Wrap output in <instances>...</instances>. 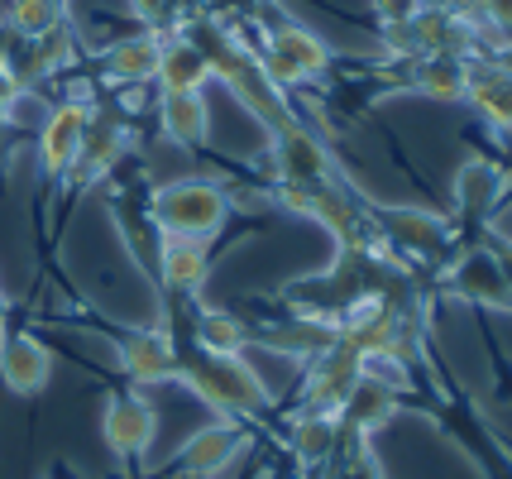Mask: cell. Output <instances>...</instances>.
<instances>
[{
  "instance_id": "1",
  "label": "cell",
  "mask_w": 512,
  "mask_h": 479,
  "mask_svg": "<svg viewBox=\"0 0 512 479\" xmlns=\"http://www.w3.org/2000/svg\"><path fill=\"white\" fill-rule=\"evenodd\" d=\"M178 384H187L216 417H235V422H259L268 412V388L259 369L245 355H182Z\"/></svg>"
},
{
  "instance_id": "2",
  "label": "cell",
  "mask_w": 512,
  "mask_h": 479,
  "mask_svg": "<svg viewBox=\"0 0 512 479\" xmlns=\"http://www.w3.org/2000/svg\"><path fill=\"white\" fill-rule=\"evenodd\" d=\"M235 211H230V192L211 178H173V183L154 187L149 197V221L158 235H192V240H216Z\"/></svg>"
},
{
  "instance_id": "3",
  "label": "cell",
  "mask_w": 512,
  "mask_h": 479,
  "mask_svg": "<svg viewBox=\"0 0 512 479\" xmlns=\"http://www.w3.org/2000/svg\"><path fill=\"white\" fill-rule=\"evenodd\" d=\"M254 58H259L264 77L283 96L297 92V87H312V82H326V72H331V48H326V39H321L316 29H307L302 20L273 24L264 34V48H259Z\"/></svg>"
},
{
  "instance_id": "4",
  "label": "cell",
  "mask_w": 512,
  "mask_h": 479,
  "mask_svg": "<svg viewBox=\"0 0 512 479\" xmlns=\"http://www.w3.org/2000/svg\"><path fill=\"white\" fill-rule=\"evenodd\" d=\"M158 436V408L139 393V388H115L101 403V441L125 470L144 465L149 446Z\"/></svg>"
},
{
  "instance_id": "5",
  "label": "cell",
  "mask_w": 512,
  "mask_h": 479,
  "mask_svg": "<svg viewBox=\"0 0 512 479\" xmlns=\"http://www.w3.org/2000/svg\"><path fill=\"white\" fill-rule=\"evenodd\" d=\"M402 393H407V379H402V369H393V360L364 365L359 384L350 388V398H345V408H340V427H350V432L374 441L402 412Z\"/></svg>"
},
{
  "instance_id": "6",
  "label": "cell",
  "mask_w": 512,
  "mask_h": 479,
  "mask_svg": "<svg viewBox=\"0 0 512 479\" xmlns=\"http://www.w3.org/2000/svg\"><path fill=\"white\" fill-rule=\"evenodd\" d=\"M364 374V355L350 350L345 341H335L331 350H321L312 365H302V388H297V412H326V417H340L350 388L359 384Z\"/></svg>"
},
{
  "instance_id": "7",
  "label": "cell",
  "mask_w": 512,
  "mask_h": 479,
  "mask_svg": "<svg viewBox=\"0 0 512 479\" xmlns=\"http://www.w3.org/2000/svg\"><path fill=\"white\" fill-rule=\"evenodd\" d=\"M249 441V422H235V417H211L206 427L182 441V451L173 456L168 475L173 479H216L230 470V460L245 451Z\"/></svg>"
},
{
  "instance_id": "8",
  "label": "cell",
  "mask_w": 512,
  "mask_h": 479,
  "mask_svg": "<svg viewBox=\"0 0 512 479\" xmlns=\"http://www.w3.org/2000/svg\"><path fill=\"white\" fill-rule=\"evenodd\" d=\"M115 355H120V369L134 388H158V384H178V369H182V350L168 331H125L115 336Z\"/></svg>"
},
{
  "instance_id": "9",
  "label": "cell",
  "mask_w": 512,
  "mask_h": 479,
  "mask_svg": "<svg viewBox=\"0 0 512 479\" xmlns=\"http://www.w3.org/2000/svg\"><path fill=\"white\" fill-rule=\"evenodd\" d=\"M374 230H379V240L407 254H446L455 245L450 221L426 206H374Z\"/></svg>"
},
{
  "instance_id": "10",
  "label": "cell",
  "mask_w": 512,
  "mask_h": 479,
  "mask_svg": "<svg viewBox=\"0 0 512 479\" xmlns=\"http://www.w3.org/2000/svg\"><path fill=\"white\" fill-rule=\"evenodd\" d=\"M87 125H91V106L87 101H63L44 115L39 125V163H44L48 178H67L77 168V154L87 144Z\"/></svg>"
},
{
  "instance_id": "11",
  "label": "cell",
  "mask_w": 512,
  "mask_h": 479,
  "mask_svg": "<svg viewBox=\"0 0 512 479\" xmlns=\"http://www.w3.org/2000/svg\"><path fill=\"white\" fill-rule=\"evenodd\" d=\"M469 63L474 58H455V53H417V58H398V68H388V77L402 92H422L436 96V101H465Z\"/></svg>"
},
{
  "instance_id": "12",
  "label": "cell",
  "mask_w": 512,
  "mask_h": 479,
  "mask_svg": "<svg viewBox=\"0 0 512 479\" xmlns=\"http://www.w3.org/2000/svg\"><path fill=\"white\" fill-rule=\"evenodd\" d=\"M335 341H340L335 321L307 317V312H288V317H278L273 326H259V331H254V345H264V350L283 355V360H297V365H312L316 355L331 350Z\"/></svg>"
},
{
  "instance_id": "13",
  "label": "cell",
  "mask_w": 512,
  "mask_h": 479,
  "mask_svg": "<svg viewBox=\"0 0 512 479\" xmlns=\"http://www.w3.org/2000/svg\"><path fill=\"white\" fill-rule=\"evenodd\" d=\"M53 379V350L34 331H5L0 336V384L20 398L44 393Z\"/></svg>"
},
{
  "instance_id": "14",
  "label": "cell",
  "mask_w": 512,
  "mask_h": 479,
  "mask_svg": "<svg viewBox=\"0 0 512 479\" xmlns=\"http://www.w3.org/2000/svg\"><path fill=\"white\" fill-rule=\"evenodd\" d=\"M158 274H163V288L173 297H192L206 288L211 278V240H192V235H163L158 245Z\"/></svg>"
},
{
  "instance_id": "15",
  "label": "cell",
  "mask_w": 512,
  "mask_h": 479,
  "mask_svg": "<svg viewBox=\"0 0 512 479\" xmlns=\"http://www.w3.org/2000/svg\"><path fill=\"white\" fill-rule=\"evenodd\" d=\"M465 101L474 106V115L512 135V77L493 58H474L469 63V87H465Z\"/></svg>"
},
{
  "instance_id": "16",
  "label": "cell",
  "mask_w": 512,
  "mask_h": 479,
  "mask_svg": "<svg viewBox=\"0 0 512 479\" xmlns=\"http://www.w3.org/2000/svg\"><path fill=\"white\" fill-rule=\"evenodd\" d=\"M158 58H163V34L144 29V34H130L101 53V72L106 82H120V87H144L158 77Z\"/></svg>"
},
{
  "instance_id": "17",
  "label": "cell",
  "mask_w": 512,
  "mask_h": 479,
  "mask_svg": "<svg viewBox=\"0 0 512 479\" xmlns=\"http://www.w3.org/2000/svg\"><path fill=\"white\" fill-rule=\"evenodd\" d=\"M455 293L493 307V312H512V278L503 274V264L493 254H465L455 264Z\"/></svg>"
},
{
  "instance_id": "18",
  "label": "cell",
  "mask_w": 512,
  "mask_h": 479,
  "mask_svg": "<svg viewBox=\"0 0 512 479\" xmlns=\"http://www.w3.org/2000/svg\"><path fill=\"white\" fill-rule=\"evenodd\" d=\"M158 92H206L216 77H211V63L187 34H173L163 39V58H158Z\"/></svg>"
},
{
  "instance_id": "19",
  "label": "cell",
  "mask_w": 512,
  "mask_h": 479,
  "mask_svg": "<svg viewBox=\"0 0 512 479\" xmlns=\"http://www.w3.org/2000/svg\"><path fill=\"white\" fill-rule=\"evenodd\" d=\"M158 125L182 149H201L211 135V106L206 92H163L158 96Z\"/></svg>"
},
{
  "instance_id": "20",
  "label": "cell",
  "mask_w": 512,
  "mask_h": 479,
  "mask_svg": "<svg viewBox=\"0 0 512 479\" xmlns=\"http://www.w3.org/2000/svg\"><path fill=\"white\" fill-rule=\"evenodd\" d=\"M125 144H130V130H125V120H115L106 111H91V125H87V144H82V154H77V168L67 173V178H101V173H111V163L125 154Z\"/></svg>"
},
{
  "instance_id": "21",
  "label": "cell",
  "mask_w": 512,
  "mask_h": 479,
  "mask_svg": "<svg viewBox=\"0 0 512 479\" xmlns=\"http://www.w3.org/2000/svg\"><path fill=\"white\" fill-rule=\"evenodd\" d=\"M192 350L201 355H245L254 350V326H245V317L221 312V307H201L192 321Z\"/></svg>"
},
{
  "instance_id": "22",
  "label": "cell",
  "mask_w": 512,
  "mask_h": 479,
  "mask_svg": "<svg viewBox=\"0 0 512 479\" xmlns=\"http://www.w3.org/2000/svg\"><path fill=\"white\" fill-rule=\"evenodd\" d=\"M335 441H340V417H326V412H292L288 446L307 470H326V465H331Z\"/></svg>"
},
{
  "instance_id": "23",
  "label": "cell",
  "mask_w": 512,
  "mask_h": 479,
  "mask_svg": "<svg viewBox=\"0 0 512 479\" xmlns=\"http://www.w3.org/2000/svg\"><path fill=\"white\" fill-rule=\"evenodd\" d=\"M498 197H503V173L484 159H469L460 173H455V202L469 216H498Z\"/></svg>"
},
{
  "instance_id": "24",
  "label": "cell",
  "mask_w": 512,
  "mask_h": 479,
  "mask_svg": "<svg viewBox=\"0 0 512 479\" xmlns=\"http://www.w3.org/2000/svg\"><path fill=\"white\" fill-rule=\"evenodd\" d=\"M63 24V0H10V29L20 39H44Z\"/></svg>"
},
{
  "instance_id": "25",
  "label": "cell",
  "mask_w": 512,
  "mask_h": 479,
  "mask_svg": "<svg viewBox=\"0 0 512 479\" xmlns=\"http://www.w3.org/2000/svg\"><path fill=\"white\" fill-rule=\"evenodd\" d=\"M374 5V20H379V29H398V24L417 20V0H369Z\"/></svg>"
},
{
  "instance_id": "26",
  "label": "cell",
  "mask_w": 512,
  "mask_h": 479,
  "mask_svg": "<svg viewBox=\"0 0 512 479\" xmlns=\"http://www.w3.org/2000/svg\"><path fill=\"white\" fill-rule=\"evenodd\" d=\"M484 5V29L512 39V0H479Z\"/></svg>"
},
{
  "instance_id": "27",
  "label": "cell",
  "mask_w": 512,
  "mask_h": 479,
  "mask_svg": "<svg viewBox=\"0 0 512 479\" xmlns=\"http://www.w3.org/2000/svg\"><path fill=\"white\" fill-rule=\"evenodd\" d=\"M484 58H493V63L512 77V39H503V44H498V53H484Z\"/></svg>"
},
{
  "instance_id": "28",
  "label": "cell",
  "mask_w": 512,
  "mask_h": 479,
  "mask_svg": "<svg viewBox=\"0 0 512 479\" xmlns=\"http://www.w3.org/2000/svg\"><path fill=\"white\" fill-rule=\"evenodd\" d=\"M134 10H139L144 20H158V15L168 10V0H134Z\"/></svg>"
},
{
  "instance_id": "29",
  "label": "cell",
  "mask_w": 512,
  "mask_h": 479,
  "mask_svg": "<svg viewBox=\"0 0 512 479\" xmlns=\"http://www.w3.org/2000/svg\"><path fill=\"white\" fill-rule=\"evenodd\" d=\"M5 331H10V297L0 293V336H5Z\"/></svg>"
},
{
  "instance_id": "30",
  "label": "cell",
  "mask_w": 512,
  "mask_h": 479,
  "mask_svg": "<svg viewBox=\"0 0 512 479\" xmlns=\"http://www.w3.org/2000/svg\"><path fill=\"white\" fill-rule=\"evenodd\" d=\"M417 5H422V10H450L455 0H417Z\"/></svg>"
}]
</instances>
